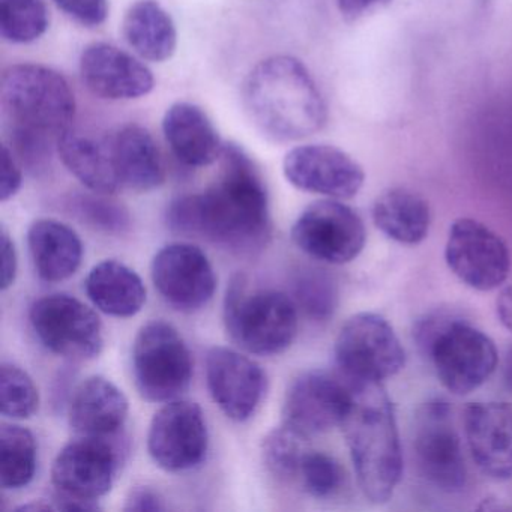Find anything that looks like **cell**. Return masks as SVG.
Instances as JSON below:
<instances>
[{"mask_svg": "<svg viewBox=\"0 0 512 512\" xmlns=\"http://www.w3.org/2000/svg\"><path fill=\"white\" fill-rule=\"evenodd\" d=\"M221 173L199 194L178 197L167 208L173 232L203 238L230 253L250 256L268 245L272 233L269 196L247 152L224 145Z\"/></svg>", "mask_w": 512, "mask_h": 512, "instance_id": "obj_1", "label": "cell"}, {"mask_svg": "<svg viewBox=\"0 0 512 512\" xmlns=\"http://www.w3.org/2000/svg\"><path fill=\"white\" fill-rule=\"evenodd\" d=\"M242 104L256 130L278 143L307 139L328 119L322 92L307 67L293 56L259 62L242 86Z\"/></svg>", "mask_w": 512, "mask_h": 512, "instance_id": "obj_2", "label": "cell"}, {"mask_svg": "<svg viewBox=\"0 0 512 512\" xmlns=\"http://www.w3.org/2000/svg\"><path fill=\"white\" fill-rule=\"evenodd\" d=\"M350 386L352 406L341 428L362 493L380 505L391 499L403 475L394 404L380 382Z\"/></svg>", "mask_w": 512, "mask_h": 512, "instance_id": "obj_3", "label": "cell"}, {"mask_svg": "<svg viewBox=\"0 0 512 512\" xmlns=\"http://www.w3.org/2000/svg\"><path fill=\"white\" fill-rule=\"evenodd\" d=\"M413 338L452 394H470L496 371L499 356L494 341L451 311L425 314L416 322Z\"/></svg>", "mask_w": 512, "mask_h": 512, "instance_id": "obj_4", "label": "cell"}, {"mask_svg": "<svg viewBox=\"0 0 512 512\" xmlns=\"http://www.w3.org/2000/svg\"><path fill=\"white\" fill-rule=\"evenodd\" d=\"M0 103L10 130L43 134L58 140L71 130L76 97L64 76L44 65L8 67L0 82Z\"/></svg>", "mask_w": 512, "mask_h": 512, "instance_id": "obj_5", "label": "cell"}, {"mask_svg": "<svg viewBox=\"0 0 512 512\" xmlns=\"http://www.w3.org/2000/svg\"><path fill=\"white\" fill-rule=\"evenodd\" d=\"M223 319L233 343L251 355L283 353L298 334L295 299L278 290H250L247 277L241 274L227 286Z\"/></svg>", "mask_w": 512, "mask_h": 512, "instance_id": "obj_6", "label": "cell"}, {"mask_svg": "<svg viewBox=\"0 0 512 512\" xmlns=\"http://www.w3.org/2000/svg\"><path fill=\"white\" fill-rule=\"evenodd\" d=\"M133 374L140 397L149 403H169L190 388L193 356L175 326L154 320L140 328L133 343Z\"/></svg>", "mask_w": 512, "mask_h": 512, "instance_id": "obj_7", "label": "cell"}, {"mask_svg": "<svg viewBox=\"0 0 512 512\" xmlns=\"http://www.w3.org/2000/svg\"><path fill=\"white\" fill-rule=\"evenodd\" d=\"M335 364L349 385L389 379L403 370L406 352L394 328L376 313H358L340 329Z\"/></svg>", "mask_w": 512, "mask_h": 512, "instance_id": "obj_8", "label": "cell"}, {"mask_svg": "<svg viewBox=\"0 0 512 512\" xmlns=\"http://www.w3.org/2000/svg\"><path fill=\"white\" fill-rule=\"evenodd\" d=\"M32 328L52 353L88 361L97 358L104 347L103 323L85 302L67 293H52L32 304Z\"/></svg>", "mask_w": 512, "mask_h": 512, "instance_id": "obj_9", "label": "cell"}, {"mask_svg": "<svg viewBox=\"0 0 512 512\" xmlns=\"http://www.w3.org/2000/svg\"><path fill=\"white\" fill-rule=\"evenodd\" d=\"M413 452L419 472L437 490L458 493L466 487L463 446L446 401L431 400L419 407L413 428Z\"/></svg>", "mask_w": 512, "mask_h": 512, "instance_id": "obj_10", "label": "cell"}, {"mask_svg": "<svg viewBox=\"0 0 512 512\" xmlns=\"http://www.w3.org/2000/svg\"><path fill=\"white\" fill-rule=\"evenodd\" d=\"M292 241L319 262L346 265L364 250L367 230L355 209L337 199L319 200L293 224Z\"/></svg>", "mask_w": 512, "mask_h": 512, "instance_id": "obj_11", "label": "cell"}, {"mask_svg": "<svg viewBox=\"0 0 512 512\" xmlns=\"http://www.w3.org/2000/svg\"><path fill=\"white\" fill-rule=\"evenodd\" d=\"M445 260L452 274L478 292L499 289L511 271L508 247L490 227L458 218L449 227Z\"/></svg>", "mask_w": 512, "mask_h": 512, "instance_id": "obj_12", "label": "cell"}, {"mask_svg": "<svg viewBox=\"0 0 512 512\" xmlns=\"http://www.w3.org/2000/svg\"><path fill=\"white\" fill-rule=\"evenodd\" d=\"M113 437L79 436L56 455L52 482L58 493L98 502L112 490L122 460Z\"/></svg>", "mask_w": 512, "mask_h": 512, "instance_id": "obj_13", "label": "cell"}, {"mask_svg": "<svg viewBox=\"0 0 512 512\" xmlns=\"http://www.w3.org/2000/svg\"><path fill=\"white\" fill-rule=\"evenodd\" d=\"M209 434L202 407L191 401L164 404L151 421L148 451L166 472H185L205 460Z\"/></svg>", "mask_w": 512, "mask_h": 512, "instance_id": "obj_14", "label": "cell"}, {"mask_svg": "<svg viewBox=\"0 0 512 512\" xmlns=\"http://www.w3.org/2000/svg\"><path fill=\"white\" fill-rule=\"evenodd\" d=\"M352 386L323 370L302 373L290 383L283 403V424L304 436L326 433L343 424L352 406Z\"/></svg>", "mask_w": 512, "mask_h": 512, "instance_id": "obj_15", "label": "cell"}, {"mask_svg": "<svg viewBox=\"0 0 512 512\" xmlns=\"http://www.w3.org/2000/svg\"><path fill=\"white\" fill-rule=\"evenodd\" d=\"M155 289L176 310H202L214 298L217 275L196 245L175 242L161 248L151 263Z\"/></svg>", "mask_w": 512, "mask_h": 512, "instance_id": "obj_16", "label": "cell"}, {"mask_svg": "<svg viewBox=\"0 0 512 512\" xmlns=\"http://www.w3.org/2000/svg\"><path fill=\"white\" fill-rule=\"evenodd\" d=\"M283 172L290 185L329 199H352L364 187L361 164L329 145H304L287 152Z\"/></svg>", "mask_w": 512, "mask_h": 512, "instance_id": "obj_17", "label": "cell"}, {"mask_svg": "<svg viewBox=\"0 0 512 512\" xmlns=\"http://www.w3.org/2000/svg\"><path fill=\"white\" fill-rule=\"evenodd\" d=\"M205 367L209 392L221 412L232 421H248L265 395L263 368L229 347H212Z\"/></svg>", "mask_w": 512, "mask_h": 512, "instance_id": "obj_18", "label": "cell"}, {"mask_svg": "<svg viewBox=\"0 0 512 512\" xmlns=\"http://www.w3.org/2000/svg\"><path fill=\"white\" fill-rule=\"evenodd\" d=\"M86 88L104 100H137L155 88L152 71L130 53L106 43L86 47L80 56Z\"/></svg>", "mask_w": 512, "mask_h": 512, "instance_id": "obj_19", "label": "cell"}, {"mask_svg": "<svg viewBox=\"0 0 512 512\" xmlns=\"http://www.w3.org/2000/svg\"><path fill=\"white\" fill-rule=\"evenodd\" d=\"M464 434L478 469L496 481L512 478V407L499 401L469 403Z\"/></svg>", "mask_w": 512, "mask_h": 512, "instance_id": "obj_20", "label": "cell"}, {"mask_svg": "<svg viewBox=\"0 0 512 512\" xmlns=\"http://www.w3.org/2000/svg\"><path fill=\"white\" fill-rule=\"evenodd\" d=\"M128 412L130 404L124 391L101 376L79 383L68 403V421L79 436H118Z\"/></svg>", "mask_w": 512, "mask_h": 512, "instance_id": "obj_21", "label": "cell"}, {"mask_svg": "<svg viewBox=\"0 0 512 512\" xmlns=\"http://www.w3.org/2000/svg\"><path fill=\"white\" fill-rule=\"evenodd\" d=\"M163 133L167 145L185 166L208 167L223 155L224 143L217 128L196 104L176 103L167 109Z\"/></svg>", "mask_w": 512, "mask_h": 512, "instance_id": "obj_22", "label": "cell"}, {"mask_svg": "<svg viewBox=\"0 0 512 512\" xmlns=\"http://www.w3.org/2000/svg\"><path fill=\"white\" fill-rule=\"evenodd\" d=\"M121 185L146 193L166 179L160 149L146 128L130 124L122 127L109 142Z\"/></svg>", "mask_w": 512, "mask_h": 512, "instance_id": "obj_23", "label": "cell"}, {"mask_svg": "<svg viewBox=\"0 0 512 512\" xmlns=\"http://www.w3.org/2000/svg\"><path fill=\"white\" fill-rule=\"evenodd\" d=\"M28 244L35 271L49 283L68 280L82 265V239L61 221L52 218L34 221L29 227Z\"/></svg>", "mask_w": 512, "mask_h": 512, "instance_id": "obj_24", "label": "cell"}, {"mask_svg": "<svg viewBox=\"0 0 512 512\" xmlns=\"http://www.w3.org/2000/svg\"><path fill=\"white\" fill-rule=\"evenodd\" d=\"M86 295L107 316H136L146 304V287L140 275L118 260H104L89 271Z\"/></svg>", "mask_w": 512, "mask_h": 512, "instance_id": "obj_25", "label": "cell"}, {"mask_svg": "<svg viewBox=\"0 0 512 512\" xmlns=\"http://www.w3.org/2000/svg\"><path fill=\"white\" fill-rule=\"evenodd\" d=\"M56 151L64 166L89 191L110 196L121 187L109 142L68 130L59 137Z\"/></svg>", "mask_w": 512, "mask_h": 512, "instance_id": "obj_26", "label": "cell"}, {"mask_svg": "<svg viewBox=\"0 0 512 512\" xmlns=\"http://www.w3.org/2000/svg\"><path fill=\"white\" fill-rule=\"evenodd\" d=\"M122 32L128 46L145 61H169L178 47L175 22L157 0H137L131 5Z\"/></svg>", "mask_w": 512, "mask_h": 512, "instance_id": "obj_27", "label": "cell"}, {"mask_svg": "<svg viewBox=\"0 0 512 512\" xmlns=\"http://www.w3.org/2000/svg\"><path fill=\"white\" fill-rule=\"evenodd\" d=\"M373 221L386 238L398 244L418 245L430 232V206L415 191L392 188L374 202Z\"/></svg>", "mask_w": 512, "mask_h": 512, "instance_id": "obj_28", "label": "cell"}, {"mask_svg": "<svg viewBox=\"0 0 512 512\" xmlns=\"http://www.w3.org/2000/svg\"><path fill=\"white\" fill-rule=\"evenodd\" d=\"M37 439L19 424L0 425V485L19 490L31 484L37 470Z\"/></svg>", "mask_w": 512, "mask_h": 512, "instance_id": "obj_29", "label": "cell"}, {"mask_svg": "<svg viewBox=\"0 0 512 512\" xmlns=\"http://www.w3.org/2000/svg\"><path fill=\"white\" fill-rule=\"evenodd\" d=\"M49 23L43 0H0V34L8 43H34L46 34Z\"/></svg>", "mask_w": 512, "mask_h": 512, "instance_id": "obj_30", "label": "cell"}, {"mask_svg": "<svg viewBox=\"0 0 512 512\" xmlns=\"http://www.w3.org/2000/svg\"><path fill=\"white\" fill-rule=\"evenodd\" d=\"M308 437L283 424L266 434L262 442L263 463L266 469L283 481L298 479L302 460L310 449Z\"/></svg>", "mask_w": 512, "mask_h": 512, "instance_id": "obj_31", "label": "cell"}, {"mask_svg": "<svg viewBox=\"0 0 512 512\" xmlns=\"http://www.w3.org/2000/svg\"><path fill=\"white\" fill-rule=\"evenodd\" d=\"M68 212L91 229L110 235H124L130 230L131 217L121 203L109 199L107 194H73L65 202Z\"/></svg>", "mask_w": 512, "mask_h": 512, "instance_id": "obj_32", "label": "cell"}, {"mask_svg": "<svg viewBox=\"0 0 512 512\" xmlns=\"http://www.w3.org/2000/svg\"><path fill=\"white\" fill-rule=\"evenodd\" d=\"M295 302L314 322H326L338 305V287L334 278L322 269H305L296 277Z\"/></svg>", "mask_w": 512, "mask_h": 512, "instance_id": "obj_33", "label": "cell"}, {"mask_svg": "<svg viewBox=\"0 0 512 512\" xmlns=\"http://www.w3.org/2000/svg\"><path fill=\"white\" fill-rule=\"evenodd\" d=\"M40 394L32 377L19 365L4 362L0 367V409L11 419H29L38 412Z\"/></svg>", "mask_w": 512, "mask_h": 512, "instance_id": "obj_34", "label": "cell"}, {"mask_svg": "<svg viewBox=\"0 0 512 512\" xmlns=\"http://www.w3.org/2000/svg\"><path fill=\"white\" fill-rule=\"evenodd\" d=\"M302 488L316 499H328L343 488V466L332 455L322 451H308L298 475Z\"/></svg>", "mask_w": 512, "mask_h": 512, "instance_id": "obj_35", "label": "cell"}, {"mask_svg": "<svg viewBox=\"0 0 512 512\" xmlns=\"http://www.w3.org/2000/svg\"><path fill=\"white\" fill-rule=\"evenodd\" d=\"M58 140L43 134L23 130H10V146L23 169L32 175H44L52 164L53 151Z\"/></svg>", "mask_w": 512, "mask_h": 512, "instance_id": "obj_36", "label": "cell"}, {"mask_svg": "<svg viewBox=\"0 0 512 512\" xmlns=\"http://www.w3.org/2000/svg\"><path fill=\"white\" fill-rule=\"evenodd\" d=\"M59 10L76 20L86 28H97L106 22L109 16L107 0H55Z\"/></svg>", "mask_w": 512, "mask_h": 512, "instance_id": "obj_37", "label": "cell"}, {"mask_svg": "<svg viewBox=\"0 0 512 512\" xmlns=\"http://www.w3.org/2000/svg\"><path fill=\"white\" fill-rule=\"evenodd\" d=\"M23 167L7 145L2 146V182H0V200L13 199L23 184Z\"/></svg>", "mask_w": 512, "mask_h": 512, "instance_id": "obj_38", "label": "cell"}, {"mask_svg": "<svg viewBox=\"0 0 512 512\" xmlns=\"http://www.w3.org/2000/svg\"><path fill=\"white\" fill-rule=\"evenodd\" d=\"M124 509L130 512H157L166 511L167 506L163 496L157 490L140 485L128 493Z\"/></svg>", "mask_w": 512, "mask_h": 512, "instance_id": "obj_39", "label": "cell"}, {"mask_svg": "<svg viewBox=\"0 0 512 512\" xmlns=\"http://www.w3.org/2000/svg\"><path fill=\"white\" fill-rule=\"evenodd\" d=\"M0 247H2V290L10 289L17 278L19 271V256L16 244L5 227L0 232Z\"/></svg>", "mask_w": 512, "mask_h": 512, "instance_id": "obj_40", "label": "cell"}, {"mask_svg": "<svg viewBox=\"0 0 512 512\" xmlns=\"http://www.w3.org/2000/svg\"><path fill=\"white\" fill-rule=\"evenodd\" d=\"M392 0H337L341 16L349 22L361 19L380 8L391 4Z\"/></svg>", "mask_w": 512, "mask_h": 512, "instance_id": "obj_41", "label": "cell"}, {"mask_svg": "<svg viewBox=\"0 0 512 512\" xmlns=\"http://www.w3.org/2000/svg\"><path fill=\"white\" fill-rule=\"evenodd\" d=\"M496 313L500 323L512 332V286L505 287L497 296Z\"/></svg>", "mask_w": 512, "mask_h": 512, "instance_id": "obj_42", "label": "cell"}, {"mask_svg": "<svg viewBox=\"0 0 512 512\" xmlns=\"http://www.w3.org/2000/svg\"><path fill=\"white\" fill-rule=\"evenodd\" d=\"M502 373L506 388L512 392V346L506 349L505 358H503Z\"/></svg>", "mask_w": 512, "mask_h": 512, "instance_id": "obj_43", "label": "cell"}]
</instances>
